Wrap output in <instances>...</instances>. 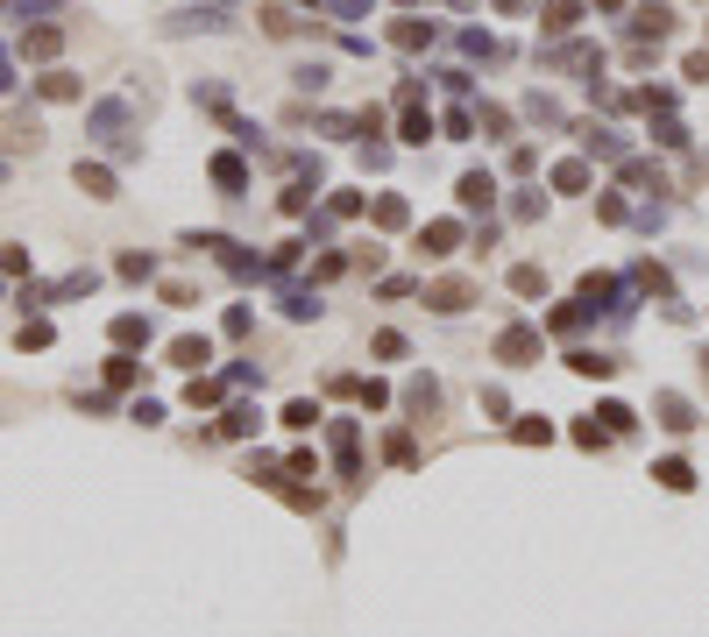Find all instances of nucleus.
<instances>
[{"label":"nucleus","instance_id":"1","mask_svg":"<svg viewBox=\"0 0 709 637\" xmlns=\"http://www.w3.org/2000/svg\"><path fill=\"white\" fill-rule=\"evenodd\" d=\"M0 142H36V121H21V113H14V121H0Z\"/></svg>","mask_w":709,"mask_h":637}]
</instances>
